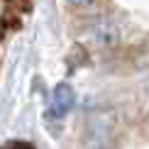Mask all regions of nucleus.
Returning <instances> with one entry per match:
<instances>
[{
  "label": "nucleus",
  "instance_id": "nucleus-2",
  "mask_svg": "<svg viewBox=\"0 0 149 149\" xmlns=\"http://www.w3.org/2000/svg\"><path fill=\"white\" fill-rule=\"evenodd\" d=\"M0 149H34V147L27 144V142H12V144H3Z\"/></svg>",
  "mask_w": 149,
  "mask_h": 149
},
{
  "label": "nucleus",
  "instance_id": "nucleus-3",
  "mask_svg": "<svg viewBox=\"0 0 149 149\" xmlns=\"http://www.w3.org/2000/svg\"><path fill=\"white\" fill-rule=\"evenodd\" d=\"M73 5H88V3H93V0H71Z\"/></svg>",
  "mask_w": 149,
  "mask_h": 149
},
{
  "label": "nucleus",
  "instance_id": "nucleus-1",
  "mask_svg": "<svg viewBox=\"0 0 149 149\" xmlns=\"http://www.w3.org/2000/svg\"><path fill=\"white\" fill-rule=\"evenodd\" d=\"M73 108V91H71V86H66V83H59L56 88H54V95H52V113L54 117H64L69 110Z\"/></svg>",
  "mask_w": 149,
  "mask_h": 149
}]
</instances>
